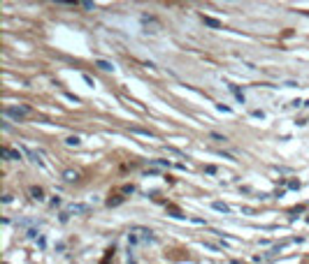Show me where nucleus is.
Returning a JSON list of instances; mask_svg holds the SVG:
<instances>
[{
    "instance_id": "1",
    "label": "nucleus",
    "mask_w": 309,
    "mask_h": 264,
    "mask_svg": "<svg viewBox=\"0 0 309 264\" xmlns=\"http://www.w3.org/2000/svg\"><path fill=\"white\" fill-rule=\"evenodd\" d=\"M128 241H130V246H137V243H151L153 234H151V229H146V227H133L130 229Z\"/></svg>"
},
{
    "instance_id": "2",
    "label": "nucleus",
    "mask_w": 309,
    "mask_h": 264,
    "mask_svg": "<svg viewBox=\"0 0 309 264\" xmlns=\"http://www.w3.org/2000/svg\"><path fill=\"white\" fill-rule=\"evenodd\" d=\"M28 114H31V109L28 107H7L5 109V116H12V118H17V120L26 118Z\"/></svg>"
},
{
    "instance_id": "3",
    "label": "nucleus",
    "mask_w": 309,
    "mask_h": 264,
    "mask_svg": "<svg viewBox=\"0 0 309 264\" xmlns=\"http://www.w3.org/2000/svg\"><path fill=\"white\" fill-rule=\"evenodd\" d=\"M65 213L67 216H70V213H89V206L86 204H72V206H67Z\"/></svg>"
},
{
    "instance_id": "4",
    "label": "nucleus",
    "mask_w": 309,
    "mask_h": 264,
    "mask_svg": "<svg viewBox=\"0 0 309 264\" xmlns=\"http://www.w3.org/2000/svg\"><path fill=\"white\" fill-rule=\"evenodd\" d=\"M3 158H10V160H21V153L12 149H3Z\"/></svg>"
},
{
    "instance_id": "5",
    "label": "nucleus",
    "mask_w": 309,
    "mask_h": 264,
    "mask_svg": "<svg viewBox=\"0 0 309 264\" xmlns=\"http://www.w3.org/2000/svg\"><path fill=\"white\" fill-rule=\"evenodd\" d=\"M63 179H65L67 183H72V181L79 179V172H74V169H65V172H63Z\"/></svg>"
},
{
    "instance_id": "6",
    "label": "nucleus",
    "mask_w": 309,
    "mask_h": 264,
    "mask_svg": "<svg viewBox=\"0 0 309 264\" xmlns=\"http://www.w3.org/2000/svg\"><path fill=\"white\" fill-rule=\"evenodd\" d=\"M31 197L37 199V202H42V199H44V190H42V188H37V186H33L31 188Z\"/></svg>"
},
{
    "instance_id": "7",
    "label": "nucleus",
    "mask_w": 309,
    "mask_h": 264,
    "mask_svg": "<svg viewBox=\"0 0 309 264\" xmlns=\"http://www.w3.org/2000/svg\"><path fill=\"white\" fill-rule=\"evenodd\" d=\"M96 65L100 67V70H105V72H114V65H112L109 60H98Z\"/></svg>"
},
{
    "instance_id": "8",
    "label": "nucleus",
    "mask_w": 309,
    "mask_h": 264,
    "mask_svg": "<svg viewBox=\"0 0 309 264\" xmlns=\"http://www.w3.org/2000/svg\"><path fill=\"white\" fill-rule=\"evenodd\" d=\"M214 209H216V211H221V213H230V206H228V204H223V202H214Z\"/></svg>"
},
{
    "instance_id": "9",
    "label": "nucleus",
    "mask_w": 309,
    "mask_h": 264,
    "mask_svg": "<svg viewBox=\"0 0 309 264\" xmlns=\"http://www.w3.org/2000/svg\"><path fill=\"white\" fill-rule=\"evenodd\" d=\"M65 144L67 146H79L82 144V139H79V135H70V137L65 139Z\"/></svg>"
},
{
    "instance_id": "10",
    "label": "nucleus",
    "mask_w": 309,
    "mask_h": 264,
    "mask_svg": "<svg viewBox=\"0 0 309 264\" xmlns=\"http://www.w3.org/2000/svg\"><path fill=\"white\" fill-rule=\"evenodd\" d=\"M202 21H205L207 26H212V28H218V26H221L216 19H212V17H202Z\"/></svg>"
},
{
    "instance_id": "11",
    "label": "nucleus",
    "mask_w": 309,
    "mask_h": 264,
    "mask_svg": "<svg viewBox=\"0 0 309 264\" xmlns=\"http://www.w3.org/2000/svg\"><path fill=\"white\" fill-rule=\"evenodd\" d=\"M230 90H233V93H235L237 102H244V95H242V93H240V90H237V86H230Z\"/></svg>"
},
{
    "instance_id": "12",
    "label": "nucleus",
    "mask_w": 309,
    "mask_h": 264,
    "mask_svg": "<svg viewBox=\"0 0 309 264\" xmlns=\"http://www.w3.org/2000/svg\"><path fill=\"white\" fill-rule=\"evenodd\" d=\"M121 202H123V199H121V197H114V199H107V204H109V206H116V204H121Z\"/></svg>"
},
{
    "instance_id": "13",
    "label": "nucleus",
    "mask_w": 309,
    "mask_h": 264,
    "mask_svg": "<svg viewBox=\"0 0 309 264\" xmlns=\"http://www.w3.org/2000/svg\"><path fill=\"white\" fill-rule=\"evenodd\" d=\"M288 186H291L293 190H297V188H300V181H291V183H288Z\"/></svg>"
}]
</instances>
